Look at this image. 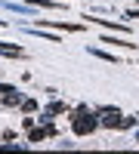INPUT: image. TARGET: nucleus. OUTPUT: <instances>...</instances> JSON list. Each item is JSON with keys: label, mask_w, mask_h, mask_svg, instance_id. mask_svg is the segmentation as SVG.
<instances>
[{"label": "nucleus", "mask_w": 139, "mask_h": 154, "mask_svg": "<svg viewBox=\"0 0 139 154\" xmlns=\"http://www.w3.org/2000/svg\"><path fill=\"white\" fill-rule=\"evenodd\" d=\"M99 126V120H96V111H90L87 105H81L77 111L71 114V133L74 136H90L93 130Z\"/></svg>", "instance_id": "nucleus-1"}, {"label": "nucleus", "mask_w": 139, "mask_h": 154, "mask_svg": "<svg viewBox=\"0 0 139 154\" xmlns=\"http://www.w3.org/2000/svg\"><path fill=\"white\" fill-rule=\"evenodd\" d=\"M53 136H59V130H56L53 123L31 126V130H28V142H31V145H40V142H46V139H53Z\"/></svg>", "instance_id": "nucleus-2"}, {"label": "nucleus", "mask_w": 139, "mask_h": 154, "mask_svg": "<svg viewBox=\"0 0 139 154\" xmlns=\"http://www.w3.org/2000/svg\"><path fill=\"white\" fill-rule=\"evenodd\" d=\"M0 56H9V59H16V56H25V49L19 43H3L0 40Z\"/></svg>", "instance_id": "nucleus-3"}, {"label": "nucleus", "mask_w": 139, "mask_h": 154, "mask_svg": "<svg viewBox=\"0 0 139 154\" xmlns=\"http://www.w3.org/2000/svg\"><path fill=\"white\" fill-rule=\"evenodd\" d=\"M90 22H96V25H105V28H111V31H118V34H127L130 28L127 25H118V22H111V19H93V16H87Z\"/></svg>", "instance_id": "nucleus-4"}, {"label": "nucleus", "mask_w": 139, "mask_h": 154, "mask_svg": "<svg viewBox=\"0 0 139 154\" xmlns=\"http://www.w3.org/2000/svg\"><path fill=\"white\" fill-rule=\"evenodd\" d=\"M37 25H53V28H62V31H84V25H71V22H46V19H37Z\"/></svg>", "instance_id": "nucleus-5"}, {"label": "nucleus", "mask_w": 139, "mask_h": 154, "mask_svg": "<svg viewBox=\"0 0 139 154\" xmlns=\"http://www.w3.org/2000/svg\"><path fill=\"white\" fill-rule=\"evenodd\" d=\"M102 43H111V46H124V49H136L139 43H130V40H124V37H102Z\"/></svg>", "instance_id": "nucleus-6"}, {"label": "nucleus", "mask_w": 139, "mask_h": 154, "mask_svg": "<svg viewBox=\"0 0 139 154\" xmlns=\"http://www.w3.org/2000/svg\"><path fill=\"white\" fill-rule=\"evenodd\" d=\"M25 31H28V34H34V37H43V40H49V43H59V37H56V34H46V31H40V28H37V25H31V28H25Z\"/></svg>", "instance_id": "nucleus-7"}, {"label": "nucleus", "mask_w": 139, "mask_h": 154, "mask_svg": "<svg viewBox=\"0 0 139 154\" xmlns=\"http://www.w3.org/2000/svg\"><path fill=\"white\" fill-rule=\"evenodd\" d=\"M90 56H96V59H102V62H108V65H118V59L111 56V53H105V49H96V46H93V49H90Z\"/></svg>", "instance_id": "nucleus-8"}, {"label": "nucleus", "mask_w": 139, "mask_h": 154, "mask_svg": "<svg viewBox=\"0 0 139 154\" xmlns=\"http://www.w3.org/2000/svg\"><path fill=\"white\" fill-rule=\"evenodd\" d=\"M28 6H37V9H59V3H53V0H28Z\"/></svg>", "instance_id": "nucleus-9"}, {"label": "nucleus", "mask_w": 139, "mask_h": 154, "mask_svg": "<svg viewBox=\"0 0 139 154\" xmlns=\"http://www.w3.org/2000/svg\"><path fill=\"white\" fill-rule=\"evenodd\" d=\"M3 105H22V96H19V89H16V93H9V96H3Z\"/></svg>", "instance_id": "nucleus-10"}, {"label": "nucleus", "mask_w": 139, "mask_h": 154, "mask_svg": "<svg viewBox=\"0 0 139 154\" xmlns=\"http://www.w3.org/2000/svg\"><path fill=\"white\" fill-rule=\"evenodd\" d=\"M19 108H22L25 114H34V111H37V102H34V99H22V105H19Z\"/></svg>", "instance_id": "nucleus-11"}, {"label": "nucleus", "mask_w": 139, "mask_h": 154, "mask_svg": "<svg viewBox=\"0 0 139 154\" xmlns=\"http://www.w3.org/2000/svg\"><path fill=\"white\" fill-rule=\"evenodd\" d=\"M136 123H139V117H121V126H118V130H133Z\"/></svg>", "instance_id": "nucleus-12"}, {"label": "nucleus", "mask_w": 139, "mask_h": 154, "mask_svg": "<svg viewBox=\"0 0 139 154\" xmlns=\"http://www.w3.org/2000/svg\"><path fill=\"white\" fill-rule=\"evenodd\" d=\"M46 111H49V114H62V111H65V102H49Z\"/></svg>", "instance_id": "nucleus-13"}, {"label": "nucleus", "mask_w": 139, "mask_h": 154, "mask_svg": "<svg viewBox=\"0 0 139 154\" xmlns=\"http://www.w3.org/2000/svg\"><path fill=\"white\" fill-rule=\"evenodd\" d=\"M9 93H16V86H9V83H0V96H9Z\"/></svg>", "instance_id": "nucleus-14"}, {"label": "nucleus", "mask_w": 139, "mask_h": 154, "mask_svg": "<svg viewBox=\"0 0 139 154\" xmlns=\"http://www.w3.org/2000/svg\"><path fill=\"white\" fill-rule=\"evenodd\" d=\"M127 16L130 19H139V9H127Z\"/></svg>", "instance_id": "nucleus-15"}, {"label": "nucleus", "mask_w": 139, "mask_h": 154, "mask_svg": "<svg viewBox=\"0 0 139 154\" xmlns=\"http://www.w3.org/2000/svg\"><path fill=\"white\" fill-rule=\"evenodd\" d=\"M136 142H139V130H136Z\"/></svg>", "instance_id": "nucleus-16"}]
</instances>
